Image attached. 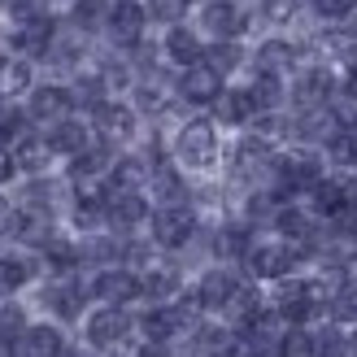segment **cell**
Returning a JSON list of instances; mask_svg holds the SVG:
<instances>
[{
	"mask_svg": "<svg viewBox=\"0 0 357 357\" xmlns=\"http://www.w3.org/2000/svg\"><path fill=\"white\" fill-rule=\"evenodd\" d=\"M26 310L17 305V301H5L0 305V344H9V349H17L22 344V335H26Z\"/></svg>",
	"mask_w": 357,
	"mask_h": 357,
	"instance_id": "cell-33",
	"label": "cell"
},
{
	"mask_svg": "<svg viewBox=\"0 0 357 357\" xmlns=\"http://www.w3.org/2000/svg\"><path fill=\"white\" fill-rule=\"evenodd\" d=\"M92 131L105 139V144H122V139L135 135V109L118 100H105L100 109H92Z\"/></svg>",
	"mask_w": 357,
	"mask_h": 357,
	"instance_id": "cell-15",
	"label": "cell"
},
{
	"mask_svg": "<svg viewBox=\"0 0 357 357\" xmlns=\"http://www.w3.org/2000/svg\"><path fill=\"white\" fill-rule=\"evenodd\" d=\"M236 292H240V279H236V271H231V266H209V271L196 279V288H192L201 314H222Z\"/></svg>",
	"mask_w": 357,
	"mask_h": 357,
	"instance_id": "cell-9",
	"label": "cell"
},
{
	"mask_svg": "<svg viewBox=\"0 0 357 357\" xmlns=\"http://www.w3.org/2000/svg\"><path fill=\"white\" fill-rule=\"evenodd\" d=\"M349 349H353V357H357V327H349Z\"/></svg>",
	"mask_w": 357,
	"mask_h": 357,
	"instance_id": "cell-42",
	"label": "cell"
},
{
	"mask_svg": "<svg viewBox=\"0 0 357 357\" xmlns=\"http://www.w3.org/2000/svg\"><path fill=\"white\" fill-rule=\"evenodd\" d=\"M305 261V253H301L296 244L288 240H257L253 248H248V257H244V271L253 275L257 283H283V279H292V271Z\"/></svg>",
	"mask_w": 357,
	"mask_h": 357,
	"instance_id": "cell-1",
	"label": "cell"
},
{
	"mask_svg": "<svg viewBox=\"0 0 357 357\" xmlns=\"http://www.w3.org/2000/svg\"><path fill=\"white\" fill-rule=\"evenodd\" d=\"M205 66H213L222 79L231 75V70H240V66H244L240 40H213V44H205Z\"/></svg>",
	"mask_w": 357,
	"mask_h": 357,
	"instance_id": "cell-31",
	"label": "cell"
},
{
	"mask_svg": "<svg viewBox=\"0 0 357 357\" xmlns=\"http://www.w3.org/2000/svg\"><path fill=\"white\" fill-rule=\"evenodd\" d=\"M257 100H253V92L248 87H227V92L213 100V118L222 122V127H253L257 122Z\"/></svg>",
	"mask_w": 357,
	"mask_h": 357,
	"instance_id": "cell-19",
	"label": "cell"
},
{
	"mask_svg": "<svg viewBox=\"0 0 357 357\" xmlns=\"http://www.w3.org/2000/svg\"><path fill=\"white\" fill-rule=\"evenodd\" d=\"M75 92L61 83H35V92L26 96V118L40 122V127H57V122L75 118Z\"/></svg>",
	"mask_w": 357,
	"mask_h": 357,
	"instance_id": "cell-7",
	"label": "cell"
},
{
	"mask_svg": "<svg viewBox=\"0 0 357 357\" xmlns=\"http://www.w3.org/2000/svg\"><path fill=\"white\" fill-rule=\"evenodd\" d=\"M174 92H178V100H188V105H209V109H213V100L227 92V79L213 66L201 61V66H192V70H178Z\"/></svg>",
	"mask_w": 357,
	"mask_h": 357,
	"instance_id": "cell-11",
	"label": "cell"
},
{
	"mask_svg": "<svg viewBox=\"0 0 357 357\" xmlns=\"http://www.w3.org/2000/svg\"><path fill=\"white\" fill-rule=\"evenodd\" d=\"M52 44H57V17H35L26 26H13V48L22 52L26 61L35 57H52Z\"/></svg>",
	"mask_w": 357,
	"mask_h": 357,
	"instance_id": "cell-16",
	"label": "cell"
},
{
	"mask_svg": "<svg viewBox=\"0 0 357 357\" xmlns=\"http://www.w3.org/2000/svg\"><path fill=\"white\" fill-rule=\"evenodd\" d=\"M327 114H331L335 127H357V83L340 79V87H335L331 100H327Z\"/></svg>",
	"mask_w": 357,
	"mask_h": 357,
	"instance_id": "cell-30",
	"label": "cell"
},
{
	"mask_svg": "<svg viewBox=\"0 0 357 357\" xmlns=\"http://www.w3.org/2000/svg\"><path fill=\"white\" fill-rule=\"evenodd\" d=\"M253 244H257V240H253V227L240 218V222H222V227H218V236H213V253L227 257V261H244Z\"/></svg>",
	"mask_w": 357,
	"mask_h": 357,
	"instance_id": "cell-22",
	"label": "cell"
},
{
	"mask_svg": "<svg viewBox=\"0 0 357 357\" xmlns=\"http://www.w3.org/2000/svg\"><path fill=\"white\" fill-rule=\"evenodd\" d=\"M70 344H66V335L57 323H31L26 335H22V344H17V357H61Z\"/></svg>",
	"mask_w": 357,
	"mask_h": 357,
	"instance_id": "cell-20",
	"label": "cell"
},
{
	"mask_svg": "<svg viewBox=\"0 0 357 357\" xmlns=\"http://www.w3.org/2000/svg\"><path fill=\"white\" fill-rule=\"evenodd\" d=\"M257 70H266V75H292V70H301V48L292 40H266L257 48Z\"/></svg>",
	"mask_w": 357,
	"mask_h": 357,
	"instance_id": "cell-24",
	"label": "cell"
},
{
	"mask_svg": "<svg viewBox=\"0 0 357 357\" xmlns=\"http://www.w3.org/2000/svg\"><path fill=\"white\" fill-rule=\"evenodd\" d=\"M331 35H340L344 44H353V40H357V0H353V5H349V9L340 13V22L331 26Z\"/></svg>",
	"mask_w": 357,
	"mask_h": 357,
	"instance_id": "cell-37",
	"label": "cell"
},
{
	"mask_svg": "<svg viewBox=\"0 0 357 357\" xmlns=\"http://www.w3.org/2000/svg\"><path fill=\"white\" fill-rule=\"evenodd\" d=\"M188 9H192V0H149V17L170 22V26H178V17H183Z\"/></svg>",
	"mask_w": 357,
	"mask_h": 357,
	"instance_id": "cell-36",
	"label": "cell"
},
{
	"mask_svg": "<svg viewBox=\"0 0 357 357\" xmlns=\"http://www.w3.org/2000/svg\"><path fill=\"white\" fill-rule=\"evenodd\" d=\"M44 135H48V149L57 153V157H70V162H75V157H83V153L100 139V135L92 131V122H83V118H66V122H57V127H48Z\"/></svg>",
	"mask_w": 357,
	"mask_h": 357,
	"instance_id": "cell-13",
	"label": "cell"
},
{
	"mask_svg": "<svg viewBox=\"0 0 357 357\" xmlns=\"http://www.w3.org/2000/svg\"><path fill=\"white\" fill-rule=\"evenodd\" d=\"M279 357H318L314 349V331L310 327H288L279 340Z\"/></svg>",
	"mask_w": 357,
	"mask_h": 357,
	"instance_id": "cell-34",
	"label": "cell"
},
{
	"mask_svg": "<svg viewBox=\"0 0 357 357\" xmlns=\"http://www.w3.org/2000/svg\"><path fill=\"white\" fill-rule=\"evenodd\" d=\"M340 70H344V79H349V83H357V40L340 48Z\"/></svg>",
	"mask_w": 357,
	"mask_h": 357,
	"instance_id": "cell-38",
	"label": "cell"
},
{
	"mask_svg": "<svg viewBox=\"0 0 357 357\" xmlns=\"http://www.w3.org/2000/svg\"><path fill=\"white\" fill-rule=\"evenodd\" d=\"M87 296H96L100 305L127 310L131 301H144V283H139V275L127 271V266H105V271H96L87 279Z\"/></svg>",
	"mask_w": 357,
	"mask_h": 357,
	"instance_id": "cell-5",
	"label": "cell"
},
{
	"mask_svg": "<svg viewBox=\"0 0 357 357\" xmlns=\"http://www.w3.org/2000/svg\"><path fill=\"white\" fill-rule=\"evenodd\" d=\"M13 222H17V209L9 196H0V236H13Z\"/></svg>",
	"mask_w": 357,
	"mask_h": 357,
	"instance_id": "cell-39",
	"label": "cell"
},
{
	"mask_svg": "<svg viewBox=\"0 0 357 357\" xmlns=\"http://www.w3.org/2000/svg\"><path fill=\"white\" fill-rule=\"evenodd\" d=\"M162 52H166V61L178 66V70H192V66H201L205 61V44H201V35H196L192 26H166L162 35Z\"/></svg>",
	"mask_w": 357,
	"mask_h": 357,
	"instance_id": "cell-17",
	"label": "cell"
},
{
	"mask_svg": "<svg viewBox=\"0 0 357 357\" xmlns=\"http://www.w3.org/2000/svg\"><path fill=\"white\" fill-rule=\"evenodd\" d=\"M13 174H17L13 153H9V149H0V188H5V183H13Z\"/></svg>",
	"mask_w": 357,
	"mask_h": 357,
	"instance_id": "cell-40",
	"label": "cell"
},
{
	"mask_svg": "<svg viewBox=\"0 0 357 357\" xmlns=\"http://www.w3.org/2000/svg\"><path fill=\"white\" fill-rule=\"evenodd\" d=\"M9 153H13L17 170H26V174H44V170H48V162L57 157V153L48 149V135H35V131H26V135L17 139Z\"/></svg>",
	"mask_w": 357,
	"mask_h": 357,
	"instance_id": "cell-23",
	"label": "cell"
},
{
	"mask_svg": "<svg viewBox=\"0 0 357 357\" xmlns=\"http://www.w3.org/2000/svg\"><path fill=\"white\" fill-rule=\"evenodd\" d=\"M83 305H87V283H79V279H57V283L44 288V310L57 318V323L83 318Z\"/></svg>",
	"mask_w": 357,
	"mask_h": 357,
	"instance_id": "cell-14",
	"label": "cell"
},
{
	"mask_svg": "<svg viewBox=\"0 0 357 357\" xmlns=\"http://www.w3.org/2000/svg\"><path fill=\"white\" fill-rule=\"evenodd\" d=\"M327 288H331V296H357V248H344V253L331 257Z\"/></svg>",
	"mask_w": 357,
	"mask_h": 357,
	"instance_id": "cell-26",
	"label": "cell"
},
{
	"mask_svg": "<svg viewBox=\"0 0 357 357\" xmlns=\"http://www.w3.org/2000/svg\"><path fill=\"white\" fill-rule=\"evenodd\" d=\"M323 157L340 174H357V127H335L331 139L323 144Z\"/></svg>",
	"mask_w": 357,
	"mask_h": 357,
	"instance_id": "cell-25",
	"label": "cell"
},
{
	"mask_svg": "<svg viewBox=\"0 0 357 357\" xmlns=\"http://www.w3.org/2000/svg\"><path fill=\"white\" fill-rule=\"evenodd\" d=\"M174 162L183 170H209L218 162V131L209 118H192L174 135Z\"/></svg>",
	"mask_w": 357,
	"mask_h": 357,
	"instance_id": "cell-2",
	"label": "cell"
},
{
	"mask_svg": "<svg viewBox=\"0 0 357 357\" xmlns=\"http://www.w3.org/2000/svg\"><path fill=\"white\" fill-rule=\"evenodd\" d=\"M139 283H144V301H153V305H174V301L183 296V279H178V271H170V266H149V271L139 275Z\"/></svg>",
	"mask_w": 357,
	"mask_h": 357,
	"instance_id": "cell-21",
	"label": "cell"
},
{
	"mask_svg": "<svg viewBox=\"0 0 357 357\" xmlns=\"http://www.w3.org/2000/svg\"><path fill=\"white\" fill-rule=\"evenodd\" d=\"M301 5H305V0H261V17L275 22V26H283V22H292V17L301 13Z\"/></svg>",
	"mask_w": 357,
	"mask_h": 357,
	"instance_id": "cell-35",
	"label": "cell"
},
{
	"mask_svg": "<svg viewBox=\"0 0 357 357\" xmlns=\"http://www.w3.org/2000/svg\"><path fill=\"white\" fill-rule=\"evenodd\" d=\"M261 314H266V305H261V292L253 288V283H240V292L231 296V305L222 310V318H227L236 331L248 327V323H253V318H261Z\"/></svg>",
	"mask_w": 357,
	"mask_h": 357,
	"instance_id": "cell-27",
	"label": "cell"
},
{
	"mask_svg": "<svg viewBox=\"0 0 357 357\" xmlns=\"http://www.w3.org/2000/svg\"><path fill=\"white\" fill-rule=\"evenodd\" d=\"M248 92H253V100H257V109H261V114H279V109H283V100H288L283 75H266V70H257V75H253Z\"/></svg>",
	"mask_w": 357,
	"mask_h": 357,
	"instance_id": "cell-28",
	"label": "cell"
},
{
	"mask_svg": "<svg viewBox=\"0 0 357 357\" xmlns=\"http://www.w3.org/2000/svg\"><path fill=\"white\" fill-rule=\"evenodd\" d=\"M149 236L157 248H188L196 236V209L192 205H157L149 218Z\"/></svg>",
	"mask_w": 357,
	"mask_h": 357,
	"instance_id": "cell-4",
	"label": "cell"
},
{
	"mask_svg": "<svg viewBox=\"0 0 357 357\" xmlns=\"http://www.w3.org/2000/svg\"><path fill=\"white\" fill-rule=\"evenodd\" d=\"M144 26H149V9L139 5V0H114L109 9V22H105V31H109V40L118 48H139V40H144Z\"/></svg>",
	"mask_w": 357,
	"mask_h": 357,
	"instance_id": "cell-10",
	"label": "cell"
},
{
	"mask_svg": "<svg viewBox=\"0 0 357 357\" xmlns=\"http://www.w3.org/2000/svg\"><path fill=\"white\" fill-rule=\"evenodd\" d=\"M35 279V261L22 253H0V292H22L26 283Z\"/></svg>",
	"mask_w": 357,
	"mask_h": 357,
	"instance_id": "cell-29",
	"label": "cell"
},
{
	"mask_svg": "<svg viewBox=\"0 0 357 357\" xmlns=\"http://www.w3.org/2000/svg\"><path fill=\"white\" fill-rule=\"evenodd\" d=\"M201 26L213 40H240L248 31V13L240 9V0H205L201 5Z\"/></svg>",
	"mask_w": 357,
	"mask_h": 357,
	"instance_id": "cell-12",
	"label": "cell"
},
{
	"mask_svg": "<svg viewBox=\"0 0 357 357\" xmlns=\"http://www.w3.org/2000/svg\"><path fill=\"white\" fill-rule=\"evenodd\" d=\"M149 218H153V205H149L144 192H122V188L105 183V222L114 227V236L118 231H135Z\"/></svg>",
	"mask_w": 357,
	"mask_h": 357,
	"instance_id": "cell-8",
	"label": "cell"
},
{
	"mask_svg": "<svg viewBox=\"0 0 357 357\" xmlns=\"http://www.w3.org/2000/svg\"><path fill=\"white\" fill-rule=\"evenodd\" d=\"M335 87H340L335 70L323 66V61H310V66H301L296 75H292L288 96H292V105H296V114H305V109H327V100H331Z\"/></svg>",
	"mask_w": 357,
	"mask_h": 357,
	"instance_id": "cell-3",
	"label": "cell"
},
{
	"mask_svg": "<svg viewBox=\"0 0 357 357\" xmlns=\"http://www.w3.org/2000/svg\"><path fill=\"white\" fill-rule=\"evenodd\" d=\"M35 92V66L22 52H5L0 57V105H13L17 96Z\"/></svg>",
	"mask_w": 357,
	"mask_h": 357,
	"instance_id": "cell-18",
	"label": "cell"
},
{
	"mask_svg": "<svg viewBox=\"0 0 357 357\" xmlns=\"http://www.w3.org/2000/svg\"><path fill=\"white\" fill-rule=\"evenodd\" d=\"M131 331H135V318L118 305H100L83 318V335L92 349H118V344L131 340Z\"/></svg>",
	"mask_w": 357,
	"mask_h": 357,
	"instance_id": "cell-6",
	"label": "cell"
},
{
	"mask_svg": "<svg viewBox=\"0 0 357 357\" xmlns=\"http://www.w3.org/2000/svg\"><path fill=\"white\" fill-rule=\"evenodd\" d=\"M109 9H114V0H70V22L79 31H96L109 22Z\"/></svg>",
	"mask_w": 357,
	"mask_h": 357,
	"instance_id": "cell-32",
	"label": "cell"
},
{
	"mask_svg": "<svg viewBox=\"0 0 357 357\" xmlns=\"http://www.w3.org/2000/svg\"><path fill=\"white\" fill-rule=\"evenodd\" d=\"M135 357H174V353H170V344H139Z\"/></svg>",
	"mask_w": 357,
	"mask_h": 357,
	"instance_id": "cell-41",
	"label": "cell"
}]
</instances>
